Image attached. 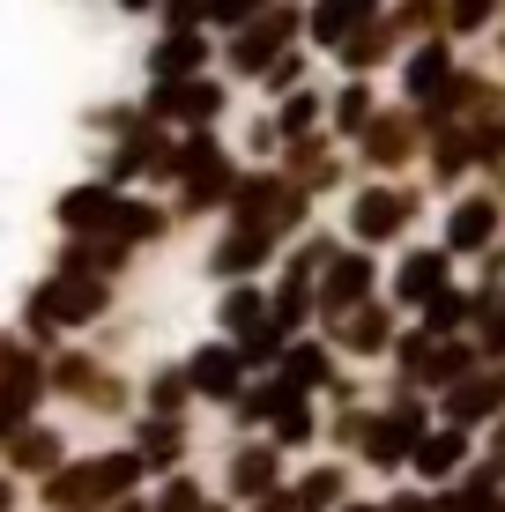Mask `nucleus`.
<instances>
[{
  "mask_svg": "<svg viewBox=\"0 0 505 512\" xmlns=\"http://www.w3.org/2000/svg\"><path fill=\"white\" fill-rule=\"evenodd\" d=\"M119 268H127V245H119V238H67L52 275H97V282H112Z\"/></svg>",
  "mask_w": 505,
  "mask_h": 512,
  "instance_id": "b1692460",
  "label": "nucleus"
},
{
  "mask_svg": "<svg viewBox=\"0 0 505 512\" xmlns=\"http://www.w3.org/2000/svg\"><path fill=\"white\" fill-rule=\"evenodd\" d=\"M483 431H491V468L505 475V416H491V423H483Z\"/></svg>",
  "mask_w": 505,
  "mask_h": 512,
  "instance_id": "79ce46f5",
  "label": "nucleus"
},
{
  "mask_svg": "<svg viewBox=\"0 0 505 512\" xmlns=\"http://www.w3.org/2000/svg\"><path fill=\"white\" fill-rule=\"evenodd\" d=\"M231 223H246V231H268L275 245H283L290 231L305 223V193L283 179V171H238V186H231Z\"/></svg>",
  "mask_w": 505,
  "mask_h": 512,
  "instance_id": "f03ea898",
  "label": "nucleus"
},
{
  "mask_svg": "<svg viewBox=\"0 0 505 512\" xmlns=\"http://www.w3.org/2000/svg\"><path fill=\"white\" fill-rule=\"evenodd\" d=\"M446 82H454V52H446V45H416V52H409V67H402L409 104H424V112H431V104L446 97Z\"/></svg>",
  "mask_w": 505,
  "mask_h": 512,
  "instance_id": "4be33fe9",
  "label": "nucleus"
},
{
  "mask_svg": "<svg viewBox=\"0 0 505 512\" xmlns=\"http://www.w3.org/2000/svg\"><path fill=\"white\" fill-rule=\"evenodd\" d=\"M201 512H231V505H201Z\"/></svg>",
  "mask_w": 505,
  "mask_h": 512,
  "instance_id": "de8ad7c7",
  "label": "nucleus"
},
{
  "mask_svg": "<svg viewBox=\"0 0 505 512\" xmlns=\"http://www.w3.org/2000/svg\"><path fill=\"white\" fill-rule=\"evenodd\" d=\"M498 15V0H439V23L454 30V38H468V30H483Z\"/></svg>",
  "mask_w": 505,
  "mask_h": 512,
  "instance_id": "c9c22d12",
  "label": "nucleus"
},
{
  "mask_svg": "<svg viewBox=\"0 0 505 512\" xmlns=\"http://www.w3.org/2000/svg\"><path fill=\"white\" fill-rule=\"evenodd\" d=\"M431 416L476 438V431H483L491 416H505V364H476L468 379H454V386L439 394V409H431Z\"/></svg>",
  "mask_w": 505,
  "mask_h": 512,
  "instance_id": "20e7f679",
  "label": "nucleus"
},
{
  "mask_svg": "<svg viewBox=\"0 0 505 512\" xmlns=\"http://www.w3.org/2000/svg\"><path fill=\"white\" fill-rule=\"evenodd\" d=\"M298 134H320V97L312 90H290V104L275 112V141H298Z\"/></svg>",
  "mask_w": 505,
  "mask_h": 512,
  "instance_id": "72a5a7b5",
  "label": "nucleus"
},
{
  "mask_svg": "<svg viewBox=\"0 0 505 512\" xmlns=\"http://www.w3.org/2000/svg\"><path fill=\"white\" fill-rule=\"evenodd\" d=\"M164 231H171V216L156 201H134V193H119L112 201V223H104V238H119L134 253V245H164Z\"/></svg>",
  "mask_w": 505,
  "mask_h": 512,
  "instance_id": "412c9836",
  "label": "nucleus"
},
{
  "mask_svg": "<svg viewBox=\"0 0 505 512\" xmlns=\"http://www.w3.org/2000/svg\"><path fill=\"white\" fill-rule=\"evenodd\" d=\"M156 8H164L171 30H201L208 23V0H156Z\"/></svg>",
  "mask_w": 505,
  "mask_h": 512,
  "instance_id": "58836bf2",
  "label": "nucleus"
},
{
  "mask_svg": "<svg viewBox=\"0 0 505 512\" xmlns=\"http://www.w3.org/2000/svg\"><path fill=\"white\" fill-rule=\"evenodd\" d=\"M171 179H179V208H186V216H201V208H223V201H231L238 164H231V149L201 127V134H186L179 149H171Z\"/></svg>",
  "mask_w": 505,
  "mask_h": 512,
  "instance_id": "f257e3e1",
  "label": "nucleus"
},
{
  "mask_svg": "<svg viewBox=\"0 0 505 512\" xmlns=\"http://www.w3.org/2000/svg\"><path fill=\"white\" fill-rule=\"evenodd\" d=\"M67 461V438H60V423H38L30 416L15 438H0V468L15 475V483H30V475H52Z\"/></svg>",
  "mask_w": 505,
  "mask_h": 512,
  "instance_id": "f8f14e48",
  "label": "nucleus"
},
{
  "mask_svg": "<svg viewBox=\"0 0 505 512\" xmlns=\"http://www.w3.org/2000/svg\"><path fill=\"white\" fill-rule=\"evenodd\" d=\"M364 23H379V0H312V15H305L312 45H327V52H342Z\"/></svg>",
  "mask_w": 505,
  "mask_h": 512,
  "instance_id": "f3484780",
  "label": "nucleus"
},
{
  "mask_svg": "<svg viewBox=\"0 0 505 512\" xmlns=\"http://www.w3.org/2000/svg\"><path fill=\"white\" fill-rule=\"evenodd\" d=\"M298 75H305V52H275V60L260 67V82H268V97H275V90H298Z\"/></svg>",
  "mask_w": 505,
  "mask_h": 512,
  "instance_id": "4c0bfd02",
  "label": "nucleus"
},
{
  "mask_svg": "<svg viewBox=\"0 0 505 512\" xmlns=\"http://www.w3.org/2000/svg\"><path fill=\"white\" fill-rule=\"evenodd\" d=\"M268 260H275V238L246 231V223H231V238L208 245V275H223V282H253V268H268Z\"/></svg>",
  "mask_w": 505,
  "mask_h": 512,
  "instance_id": "dca6fc26",
  "label": "nucleus"
},
{
  "mask_svg": "<svg viewBox=\"0 0 505 512\" xmlns=\"http://www.w3.org/2000/svg\"><path fill=\"white\" fill-rule=\"evenodd\" d=\"M283 490H290V505H298V512H335L342 498H350V468L320 461V468H305L298 483H283Z\"/></svg>",
  "mask_w": 505,
  "mask_h": 512,
  "instance_id": "393cba45",
  "label": "nucleus"
},
{
  "mask_svg": "<svg viewBox=\"0 0 505 512\" xmlns=\"http://www.w3.org/2000/svg\"><path fill=\"white\" fill-rule=\"evenodd\" d=\"M0 512H23V483H15L8 468H0Z\"/></svg>",
  "mask_w": 505,
  "mask_h": 512,
  "instance_id": "a19ab883",
  "label": "nucleus"
},
{
  "mask_svg": "<svg viewBox=\"0 0 505 512\" xmlns=\"http://www.w3.org/2000/svg\"><path fill=\"white\" fill-rule=\"evenodd\" d=\"M364 119H372V82H350L335 97V134H364Z\"/></svg>",
  "mask_w": 505,
  "mask_h": 512,
  "instance_id": "e433bc0d",
  "label": "nucleus"
},
{
  "mask_svg": "<svg viewBox=\"0 0 505 512\" xmlns=\"http://www.w3.org/2000/svg\"><path fill=\"white\" fill-rule=\"evenodd\" d=\"M498 231H505V201H498V193H461V201L446 208L439 253L468 260V253H483V245H498Z\"/></svg>",
  "mask_w": 505,
  "mask_h": 512,
  "instance_id": "0eeeda50",
  "label": "nucleus"
},
{
  "mask_svg": "<svg viewBox=\"0 0 505 512\" xmlns=\"http://www.w3.org/2000/svg\"><path fill=\"white\" fill-rule=\"evenodd\" d=\"M491 512H505V490H498V498H491Z\"/></svg>",
  "mask_w": 505,
  "mask_h": 512,
  "instance_id": "49530a36",
  "label": "nucleus"
},
{
  "mask_svg": "<svg viewBox=\"0 0 505 512\" xmlns=\"http://www.w3.org/2000/svg\"><path fill=\"white\" fill-rule=\"evenodd\" d=\"M468 164H476V134H468V127H446V119H439V141H431V171H439V186H454Z\"/></svg>",
  "mask_w": 505,
  "mask_h": 512,
  "instance_id": "c756f323",
  "label": "nucleus"
},
{
  "mask_svg": "<svg viewBox=\"0 0 505 512\" xmlns=\"http://www.w3.org/2000/svg\"><path fill=\"white\" fill-rule=\"evenodd\" d=\"M45 386L52 394H67V401H82V409H127V379H112L97 357H82V349H60V357L45 364Z\"/></svg>",
  "mask_w": 505,
  "mask_h": 512,
  "instance_id": "39448f33",
  "label": "nucleus"
},
{
  "mask_svg": "<svg viewBox=\"0 0 505 512\" xmlns=\"http://www.w3.org/2000/svg\"><path fill=\"white\" fill-rule=\"evenodd\" d=\"M179 372H186V386H194V401H216V409H231L238 386H246V364H238L231 342H201Z\"/></svg>",
  "mask_w": 505,
  "mask_h": 512,
  "instance_id": "9b49d317",
  "label": "nucleus"
},
{
  "mask_svg": "<svg viewBox=\"0 0 505 512\" xmlns=\"http://www.w3.org/2000/svg\"><path fill=\"white\" fill-rule=\"evenodd\" d=\"M379 290V268L364 245H342V253H327V268L312 275V320H342L350 305H364V297Z\"/></svg>",
  "mask_w": 505,
  "mask_h": 512,
  "instance_id": "7ed1b4c3",
  "label": "nucleus"
},
{
  "mask_svg": "<svg viewBox=\"0 0 505 512\" xmlns=\"http://www.w3.org/2000/svg\"><path fill=\"white\" fill-rule=\"evenodd\" d=\"M104 512H149V498H112Z\"/></svg>",
  "mask_w": 505,
  "mask_h": 512,
  "instance_id": "37998d69",
  "label": "nucleus"
},
{
  "mask_svg": "<svg viewBox=\"0 0 505 512\" xmlns=\"http://www.w3.org/2000/svg\"><path fill=\"white\" fill-rule=\"evenodd\" d=\"M446 268H454V260H446L439 245H416V253H402V268H394V305H416V312H424V297L446 290Z\"/></svg>",
  "mask_w": 505,
  "mask_h": 512,
  "instance_id": "6ab92c4d",
  "label": "nucleus"
},
{
  "mask_svg": "<svg viewBox=\"0 0 505 512\" xmlns=\"http://www.w3.org/2000/svg\"><path fill=\"white\" fill-rule=\"evenodd\" d=\"M350 453H357V461H364V468H379V475H394V468H409V438H402V431H394V423H387V416H379V409H372V416H364V431H357V446H350Z\"/></svg>",
  "mask_w": 505,
  "mask_h": 512,
  "instance_id": "a878e982",
  "label": "nucleus"
},
{
  "mask_svg": "<svg viewBox=\"0 0 505 512\" xmlns=\"http://www.w3.org/2000/svg\"><path fill=\"white\" fill-rule=\"evenodd\" d=\"M201 60H208L201 30H171V38L149 45V82H186V75H201Z\"/></svg>",
  "mask_w": 505,
  "mask_h": 512,
  "instance_id": "5701e85b",
  "label": "nucleus"
},
{
  "mask_svg": "<svg viewBox=\"0 0 505 512\" xmlns=\"http://www.w3.org/2000/svg\"><path fill=\"white\" fill-rule=\"evenodd\" d=\"M468 312H476V297H468V290H454V282H446L439 297H424V320H416V327H424L431 342H446V334H461V327H468Z\"/></svg>",
  "mask_w": 505,
  "mask_h": 512,
  "instance_id": "c85d7f7f",
  "label": "nucleus"
},
{
  "mask_svg": "<svg viewBox=\"0 0 505 512\" xmlns=\"http://www.w3.org/2000/svg\"><path fill=\"white\" fill-rule=\"evenodd\" d=\"M260 431H268V446H275V453H298V446H312V431H320V416L305 409V394H290L283 409H275L268 423H260Z\"/></svg>",
  "mask_w": 505,
  "mask_h": 512,
  "instance_id": "cd10ccee",
  "label": "nucleus"
},
{
  "mask_svg": "<svg viewBox=\"0 0 505 512\" xmlns=\"http://www.w3.org/2000/svg\"><path fill=\"white\" fill-rule=\"evenodd\" d=\"M409 216H416V193L379 179V186H364L357 201H350V238L364 245V253H372V245H394V238L409 231Z\"/></svg>",
  "mask_w": 505,
  "mask_h": 512,
  "instance_id": "423d86ee",
  "label": "nucleus"
},
{
  "mask_svg": "<svg viewBox=\"0 0 505 512\" xmlns=\"http://www.w3.org/2000/svg\"><path fill=\"white\" fill-rule=\"evenodd\" d=\"M45 386H23V379H0V438H15L30 416H38Z\"/></svg>",
  "mask_w": 505,
  "mask_h": 512,
  "instance_id": "2f4dec72",
  "label": "nucleus"
},
{
  "mask_svg": "<svg viewBox=\"0 0 505 512\" xmlns=\"http://www.w3.org/2000/svg\"><path fill=\"white\" fill-rule=\"evenodd\" d=\"M142 401H149V416H186V409H194V386H186L179 364H164V372H149Z\"/></svg>",
  "mask_w": 505,
  "mask_h": 512,
  "instance_id": "7c9ffc66",
  "label": "nucleus"
},
{
  "mask_svg": "<svg viewBox=\"0 0 505 512\" xmlns=\"http://www.w3.org/2000/svg\"><path fill=\"white\" fill-rule=\"evenodd\" d=\"M0 379H23V386H45V364H38V349H30L23 334H8V327H0Z\"/></svg>",
  "mask_w": 505,
  "mask_h": 512,
  "instance_id": "473e14b6",
  "label": "nucleus"
},
{
  "mask_svg": "<svg viewBox=\"0 0 505 512\" xmlns=\"http://www.w3.org/2000/svg\"><path fill=\"white\" fill-rule=\"evenodd\" d=\"M468 461H476V438H468V431H454V423H431V431L409 446V475H416L424 490L454 483V475H461Z\"/></svg>",
  "mask_w": 505,
  "mask_h": 512,
  "instance_id": "9d476101",
  "label": "nucleus"
},
{
  "mask_svg": "<svg viewBox=\"0 0 505 512\" xmlns=\"http://www.w3.org/2000/svg\"><path fill=\"white\" fill-rule=\"evenodd\" d=\"M142 119H179L186 134H201L208 119H223V82H208V75L156 82V90H149V104H142Z\"/></svg>",
  "mask_w": 505,
  "mask_h": 512,
  "instance_id": "6e6552de",
  "label": "nucleus"
},
{
  "mask_svg": "<svg viewBox=\"0 0 505 512\" xmlns=\"http://www.w3.org/2000/svg\"><path fill=\"white\" fill-rule=\"evenodd\" d=\"M208 498H201V475H164V490H156V498H149V512H201Z\"/></svg>",
  "mask_w": 505,
  "mask_h": 512,
  "instance_id": "f704fd0d",
  "label": "nucleus"
},
{
  "mask_svg": "<svg viewBox=\"0 0 505 512\" xmlns=\"http://www.w3.org/2000/svg\"><path fill=\"white\" fill-rule=\"evenodd\" d=\"M260 320H268V290H260V282H231V290H223V305H216V327H223V342L253 334Z\"/></svg>",
  "mask_w": 505,
  "mask_h": 512,
  "instance_id": "bb28decb",
  "label": "nucleus"
},
{
  "mask_svg": "<svg viewBox=\"0 0 505 512\" xmlns=\"http://www.w3.org/2000/svg\"><path fill=\"white\" fill-rule=\"evenodd\" d=\"M327 327H335L342 357H387V349H394V305H387V297H364V305H350L342 320H327Z\"/></svg>",
  "mask_w": 505,
  "mask_h": 512,
  "instance_id": "4468645a",
  "label": "nucleus"
},
{
  "mask_svg": "<svg viewBox=\"0 0 505 512\" xmlns=\"http://www.w3.org/2000/svg\"><path fill=\"white\" fill-rule=\"evenodd\" d=\"M112 201H119V186L82 179V186H67L60 201H52V223H60L67 238H104V223H112Z\"/></svg>",
  "mask_w": 505,
  "mask_h": 512,
  "instance_id": "2eb2a0df",
  "label": "nucleus"
},
{
  "mask_svg": "<svg viewBox=\"0 0 505 512\" xmlns=\"http://www.w3.org/2000/svg\"><path fill=\"white\" fill-rule=\"evenodd\" d=\"M119 8H127V15H149V8H156V0H119Z\"/></svg>",
  "mask_w": 505,
  "mask_h": 512,
  "instance_id": "a18cd8bd",
  "label": "nucleus"
},
{
  "mask_svg": "<svg viewBox=\"0 0 505 512\" xmlns=\"http://www.w3.org/2000/svg\"><path fill=\"white\" fill-rule=\"evenodd\" d=\"M134 461H142V475H179L186 468V423L179 416H142V431H134Z\"/></svg>",
  "mask_w": 505,
  "mask_h": 512,
  "instance_id": "a211bd4d",
  "label": "nucleus"
},
{
  "mask_svg": "<svg viewBox=\"0 0 505 512\" xmlns=\"http://www.w3.org/2000/svg\"><path fill=\"white\" fill-rule=\"evenodd\" d=\"M409 156H416V119H394V112L364 119V164L372 171H402Z\"/></svg>",
  "mask_w": 505,
  "mask_h": 512,
  "instance_id": "aec40b11",
  "label": "nucleus"
},
{
  "mask_svg": "<svg viewBox=\"0 0 505 512\" xmlns=\"http://www.w3.org/2000/svg\"><path fill=\"white\" fill-rule=\"evenodd\" d=\"M379 512H431V490H387Z\"/></svg>",
  "mask_w": 505,
  "mask_h": 512,
  "instance_id": "ea45409f",
  "label": "nucleus"
},
{
  "mask_svg": "<svg viewBox=\"0 0 505 512\" xmlns=\"http://www.w3.org/2000/svg\"><path fill=\"white\" fill-rule=\"evenodd\" d=\"M298 23H305L298 8H253L246 23H238V38H231V67H238V75H260L275 52L298 38Z\"/></svg>",
  "mask_w": 505,
  "mask_h": 512,
  "instance_id": "1a4fd4ad",
  "label": "nucleus"
},
{
  "mask_svg": "<svg viewBox=\"0 0 505 512\" xmlns=\"http://www.w3.org/2000/svg\"><path fill=\"white\" fill-rule=\"evenodd\" d=\"M268 490H283V453H275L268 438H246V446L223 461V498L253 505V498H268Z\"/></svg>",
  "mask_w": 505,
  "mask_h": 512,
  "instance_id": "ddd939ff",
  "label": "nucleus"
},
{
  "mask_svg": "<svg viewBox=\"0 0 505 512\" xmlns=\"http://www.w3.org/2000/svg\"><path fill=\"white\" fill-rule=\"evenodd\" d=\"M335 512H379V505H372V498H342Z\"/></svg>",
  "mask_w": 505,
  "mask_h": 512,
  "instance_id": "c03bdc74",
  "label": "nucleus"
}]
</instances>
